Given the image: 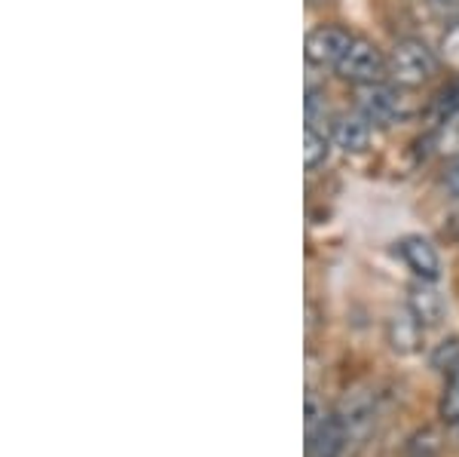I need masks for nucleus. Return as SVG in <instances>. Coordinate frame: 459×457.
Here are the masks:
<instances>
[{
    "label": "nucleus",
    "instance_id": "1",
    "mask_svg": "<svg viewBox=\"0 0 459 457\" xmlns=\"http://www.w3.org/2000/svg\"><path fill=\"white\" fill-rule=\"evenodd\" d=\"M435 71H438V58H435L432 49H429L423 40H417V37H404V40H398L395 47H392L389 77L395 80L398 86H407V90L423 86L435 77Z\"/></svg>",
    "mask_w": 459,
    "mask_h": 457
},
{
    "label": "nucleus",
    "instance_id": "2",
    "mask_svg": "<svg viewBox=\"0 0 459 457\" xmlns=\"http://www.w3.org/2000/svg\"><path fill=\"white\" fill-rule=\"evenodd\" d=\"M337 74L343 80H350V83H355V86L380 83V80L389 74V58H383L377 43L355 37L352 47L346 49V56L340 58Z\"/></svg>",
    "mask_w": 459,
    "mask_h": 457
},
{
    "label": "nucleus",
    "instance_id": "3",
    "mask_svg": "<svg viewBox=\"0 0 459 457\" xmlns=\"http://www.w3.org/2000/svg\"><path fill=\"white\" fill-rule=\"evenodd\" d=\"M355 37L340 25H318L316 31L307 37V62L316 68H328V65H340V58L346 56V49L352 47Z\"/></svg>",
    "mask_w": 459,
    "mask_h": 457
},
{
    "label": "nucleus",
    "instance_id": "4",
    "mask_svg": "<svg viewBox=\"0 0 459 457\" xmlns=\"http://www.w3.org/2000/svg\"><path fill=\"white\" fill-rule=\"evenodd\" d=\"M359 110L368 123H380V127H389L398 117L404 114V99L398 95L392 86L383 83H368L359 90Z\"/></svg>",
    "mask_w": 459,
    "mask_h": 457
},
{
    "label": "nucleus",
    "instance_id": "5",
    "mask_svg": "<svg viewBox=\"0 0 459 457\" xmlns=\"http://www.w3.org/2000/svg\"><path fill=\"white\" fill-rule=\"evenodd\" d=\"M423 322L411 311H395L386 320V344L398 356H413L423 344Z\"/></svg>",
    "mask_w": 459,
    "mask_h": 457
},
{
    "label": "nucleus",
    "instance_id": "6",
    "mask_svg": "<svg viewBox=\"0 0 459 457\" xmlns=\"http://www.w3.org/2000/svg\"><path fill=\"white\" fill-rule=\"evenodd\" d=\"M309 430V442H307V454L309 457H337L343 452L346 439H350V433H346L343 421L337 417H318L313 426H307Z\"/></svg>",
    "mask_w": 459,
    "mask_h": 457
},
{
    "label": "nucleus",
    "instance_id": "7",
    "mask_svg": "<svg viewBox=\"0 0 459 457\" xmlns=\"http://www.w3.org/2000/svg\"><path fill=\"white\" fill-rule=\"evenodd\" d=\"M407 311H411L429 329V326H438V322L444 320L447 304H444L441 292L432 286V279H417V283L407 289Z\"/></svg>",
    "mask_w": 459,
    "mask_h": 457
},
{
    "label": "nucleus",
    "instance_id": "8",
    "mask_svg": "<svg viewBox=\"0 0 459 457\" xmlns=\"http://www.w3.org/2000/svg\"><path fill=\"white\" fill-rule=\"evenodd\" d=\"M395 252L402 255V261L417 274V279H438L441 274V258L435 252V246L423 237H404L395 246Z\"/></svg>",
    "mask_w": 459,
    "mask_h": 457
},
{
    "label": "nucleus",
    "instance_id": "9",
    "mask_svg": "<svg viewBox=\"0 0 459 457\" xmlns=\"http://www.w3.org/2000/svg\"><path fill=\"white\" fill-rule=\"evenodd\" d=\"M334 145L343 154H361L371 145V123L365 117H340L334 123Z\"/></svg>",
    "mask_w": 459,
    "mask_h": 457
},
{
    "label": "nucleus",
    "instance_id": "10",
    "mask_svg": "<svg viewBox=\"0 0 459 457\" xmlns=\"http://www.w3.org/2000/svg\"><path fill=\"white\" fill-rule=\"evenodd\" d=\"M435 151L450 160L459 157V108L450 110V114L441 120L438 132H435Z\"/></svg>",
    "mask_w": 459,
    "mask_h": 457
},
{
    "label": "nucleus",
    "instance_id": "11",
    "mask_svg": "<svg viewBox=\"0 0 459 457\" xmlns=\"http://www.w3.org/2000/svg\"><path fill=\"white\" fill-rule=\"evenodd\" d=\"M438 415L444 424H459V363L447 372V384H444Z\"/></svg>",
    "mask_w": 459,
    "mask_h": 457
},
{
    "label": "nucleus",
    "instance_id": "12",
    "mask_svg": "<svg viewBox=\"0 0 459 457\" xmlns=\"http://www.w3.org/2000/svg\"><path fill=\"white\" fill-rule=\"evenodd\" d=\"M325 160H328V138L313 123H307L303 127V163H307V169H316Z\"/></svg>",
    "mask_w": 459,
    "mask_h": 457
},
{
    "label": "nucleus",
    "instance_id": "13",
    "mask_svg": "<svg viewBox=\"0 0 459 457\" xmlns=\"http://www.w3.org/2000/svg\"><path fill=\"white\" fill-rule=\"evenodd\" d=\"M456 363H459V338H447V341H441L438 350L432 353V365L450 372Z\"/></svg>",
    "mask_w": 459,
    "mask_h": 457
},
{
    "label": "nucleus",
    "instance_id": "14",
    "mask_svg": "<svg viewBox=\"0 0 459 457\" xmlns=\"http://www.w3.org/2000/svg\"><path fill=\"white\" fill-rule=\"evenodd\" d=\"M444 58H447L454 68H459V22H454L450 31L444 34Z\"/></svg>",
    "mask_w": 459,
    "mask_h": 457
},
{
    "label": "nucleus",
    "instance_id": "15",
    "mask_svg": "<svg viewBox=\"0 0 459 457\" xmlns=\"http://www.w3.org/2000/svg\"><path fill=\"white\" fill-rule=\"evenodd\" d=\"M429 6L435 10V16H441L447 22H459V0H429Z\"/></svg>",
    "mask_w": 459,
    "mask_h": 457
},
{
    "label": "nucleus",
    "instance_id": "16",
    "mask_svg": "<svg viewBox=\"0 0 459 457\" xmlns=\"http://www.w3.org/2000/svg\"><path fill=\"white\" fill-rule=\"evenodd\" d=\"M441 184L447 188V194H450V197H456V200H459V157H456L447 169H444Z\"/></svg>",
    "mask_w": 459,
    "mask_h": 457
}]
</instances>
